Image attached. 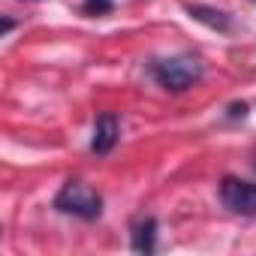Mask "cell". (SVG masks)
Here are the masks:
<instances>
[{"mask_svg":"<svg viewBox=\"0 0 256 256\" xmlns=\"http://www.w3.org/2000/svg\"><path fill=\"white\" fill-rule=\"evenodd\" d=\"M148 72H151V78H154L163 90H169V94H184V90H190L196 82H202L205 66H202V60L193 58V54H175V58L151 60V64H148Z\"/></svg>","mask_w":256,"mask_h":256,"instance_id":"1","label":"cell"},{"mask_svg":"<svg viewBox=\"0 0 256 256\" xmlns=\"http://www.w3.org/2000/svg\"><path fill=\"white\" fill-rule=\"evenodd\" d=\"M52 205H54V211L72 214V217H78V220H96V217L102 214V196H100L90 184L76 181V178H70V181L58 190V196H54Z\"/></svg>","mask_w":256,"mask_h":256,"instance_id":"2","label":"cell"},{"mask_svg":"<svg viewBox=\"0 0 256 256\" xmlns=\"http://www.w3.org/2000/svg\"><path fill=\"white\" fill-rule=\"evenodd\" d=\"M220 202L232 211V214H244L253 217L256 214V184L253 181H241L235 175H226L220 181Z\"/></svg>","mask_w":256,"mask_h":256,"instance_id":"3","label":"cell"},{"mask_svg":"<svg viewBox=\"0 0 256 256\" xmlns=\"http://www.w3.org/2000/svg\"><path fill=\"white\" fill-rule=\"evenodd\" d=\"M118 136H120L118 114H112V112L96 114V120H94V139H90V154H96V157L112 154L114 145H118Z\"/></svg>","mask_w":256,"mask_h":256,"instance_id":"4","label":"cell"},{"mask_svg":"<svg viewBox=\"0 0 256 256\" xmlns=\"http://www.w3.org/2000/svg\"><path fill=\"white\" fill-rule=\"evenodd\" d=\"M184 10H187V16H190L193 22H199V24H205V28H211V30H220V34H229V30H232V16L223 12V10H217V6H208V4H187Z\"/></svg>","mask_w":256,"mask_h":256,"instance_id":"5","label":"cell"},{"mask_svg":"<svg viewBox=\"0 0 256 256\" xmlns=\"http://www.w3.org/2000/svg\"><path fill=\"white\" fill-rule=\"evenodd\" d=\"M130 247H133L136 253H145V256H151V253L157 250V220H154V217H142V220L133 226Z\"/></svg>","mask_w":256,"mask_h":256,"instance_id":"6","label":"cell"},{"mask_svg":"<svg viewBox=\"0 0 256 256\" xmlns=\"http://www.w3.org/2000/svg\"><path fill=\"white\" fill-rule=\"evenodd\" d=\"M82 10H84L88 16H106V12L114 10V4H112V0H84Z\"/></svg>","mask_w":256,"mask_h":256,"instance_id":"7","label":"cell"},{"mask_svg":"<svg viewBox=\"0 0 256 256\" xmlns=\"http://www.w3.org/2000/svg\"><path fill=\"white\" fill-rule=\"evenodd\" d=\"M226 118L229 120H238V118H247V102H232L226 108Z\"/></svg>","mask_w":256,"mask_h":256,"instance_id":"8","label":"cell"},{"mask_svg":"<svg viewBox=\"0 0 256 256\" xmlns=\"http://www.w3.org/2000/svg\"><path fill=\"white\" fill-rule=\"evenodd\" d=\"M12 28H16V22H12V18H10V16H4V36H6V34H10V30H12Z\"/></svg>","mask_w":256,"mask_h":256,"instance_id":"9","label":"cell"}]
</instances>
